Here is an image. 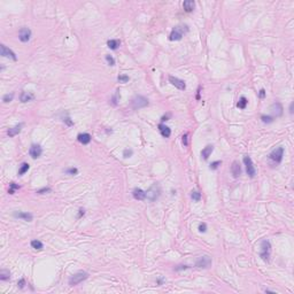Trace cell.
I'll return each instance as SVG.
<instances>
[{
    "label": "cell",
    "mask_w": 294,
    "mask_h": 294,
    "mask_svg": "<svg viewBox=\"0 0 294 294\" xmlns=\"http://www.w3.org/2000/svg\"><path fill=\"white\" fill-rule=\"evenodd\" d=\"M161 195V187L159 184H154L152 185L146 192V198L147 200H149L151 202L155 201L156 199H159V197Z\"/></svg>",
    "instance_id": "obj_1"
},
{
    "label": "cell",
    "mask_w": 294,
    "mask_h": 294,
    "mask_svg": "<svg viewBox=\"0 0 294 294\" xmlns=\"http://www.w3.org/2000/svg\"><path fill=\"white\" fill-rule=\"evenodd\" d=\"M270 254H271V245L269 240H263L261 242V252H260V256L261 259L265 262H269L270 260Z\"/></svg>",
    "instance_id": "obj_2"
},
{
    "label": "cell",
    "mask_w": 294,
    "mask_h": 294,
    "mask_svg": "<svg viewBox=\"0 0 294 294\" xmlns=\"http://www.w3.org/2000/svg\"><path fill=\"white\" fill-rule=\"evenodd\" d=\"M87 277H88V274H87V272H85V271H78V272L74 274V275L69 278V285L70 286L78 285V284L82 283L83 280L87 279Z\"/></svg>",
    "instance_id": "obj_3"
},
{
    "label": "cell",
    "mask_w": 294,
    "mask_h": 294,
    "mask_svg": "<svg viewBox=\"0 0 294 294\" xmlns=\"http://www.w3.org/2000/svg\"><path fill=\"white\" fill-rule=\"evenodd\" d=\"M148 106V99L143 97V95H136L135 98H132L131 100V107L133 109H139V108H144Z\"/></svg>",
    "instance_id": "obj_4"
},
{
    "label": "cell",
    "mask_w": 294,
    "mask_h": 294,
    "mask_svg": "<svg viewBox=\"0 0 294 294\" xmlns=\"http://www.w3.org/2000/svg\"><path fill=\"white\" fill-rule=\"evenodd\" d=\"M284 156V147H277L276 149H274L270 154H269V159L276 163H280Z\"/></svg>",
    "instance_id": "obj_5"
},
{
    "label": "cell",
    "mask_w": 294,
    "mask_h": 294,
    "mask_svg": "<svg viewBox=\"0 0 294 294\" xmlns=\"http://www.w3.org/2000/svg\"><path fill=\"white\" fill-rule=\"evenodd\" d=\"M185 31H187V30H184V26H175L173 29V31H171V34L169 36V40H181L183 38V35L185 34Z\"/></svg>",
    "instance_id": "obj_6"
},
{
    "label": "cell",
    "mask_w": 294,
    "mask_h": 294,
    "mask_svg": "<svg viewBox=\"0 0 294 294\" xmlns=\"http://www.w3.org/2000/svg\"><path fill=\"white\" fill-rule=\"evenodd\" d=\"M244 163H245V165H246V173H247V175H248L251 178L255 177V175H256V170H255V168H254V165H253L252 159L248 155L244 156Z\"/></svg>",
    "instance_id": "obj_7"
},
{
    "label": "cell",
    "mask_w": 294,
    "mask_h": 294,
    "mask_svg": "<svg viewBox=\"0 0 294 294\" xmlns=\"http://www.w3.org/2000/svg\"><path fill=\"white\" fill-rule=\"evenodd\" d=\"M211 263H213L211 257H210V256H208V255H203V256H200L199 259L197 260V262H195V267H197V268L207 269V268H209V267L211 265Z\"/></svg>",
    "instance_id": "obj_8"
},
{
    "label": "cell",
    "mask_w": 294,
    "mask_h": 294,
    "mask_svg": "<svg viewBox=\"0 0 294 294\" xmlns=\"http://www.w3.org/2000/svg\"><path fill=\"white\" fill-rule=\"evenodd\" d=\"M30 38H31V30L29 28H26V26L21 28L20 31H18V39L22 43H26V42L30 40Z\"/></svg>",
    "instance_id": "obj_9"
},
{
    "label": "cell",
    "mask_w": 294,
    "mask_h": 294,
    "mask_svg": "<svg viewBox=\"0 0 294 294\" xmlns=\"http://www.w3.org/2000/svg\"><path fill=\"white\" fill-rule=\"evenodd\" d=\"M0 54H1L2 56H5V58H10L12 60H14V61L18 60L15 53L13 52L12 50H9L8 47L5 46V45H1V46H0Z\"/></svg>",
    "instance_id": "obj_10"
},
{
    "label": "cell",
    "mask_w": 294,
    "mask_h": 294,
    "mask_svg": "<svg viewBox=\"0 0 294 294\" xmlns=\"http://www.w3.org/2000/svg\"><path fill=\"white\" fill-rule=\"evenodd\" d=\"M169 82L173 84L175 87H177L178 90H185L186 88V84H185V82L182 80V79H179V78L177 77H173V76H169Z\"/></svg>",
    "instance_id": "obj_11"
},
{
    "label": "cell",
    "mask_w": 294,
    "mask_h": 294,
    "mask_svg": "<svg viewBox=\"0 0 294 294\" xmlns=\"http://www.w3.org/2000/svg\"><path fill=\"white\" fill-rule=\"evenodd\" d=\"M42 153H43L42 147L39 146V145H36V144L31 145L30 149H29V154H30V156L32 159H38L39 156L42 155Z\"/></svg>",
    "instance_id": "obj_12"
},
{
    "label": "cell",
    "mask_w": 294,
    "mask_h": 294,
    "mask_svg": "<svg viewBox=\"0 0 294 294\" xmlns=\"http://www.w3.org/2000/svg\"><path fill=\"white\" fill-rule=\"evenodd\" d=\"M231 173L234 178H238L241 175V167L238 161H233V163L231 165Z\"/></svg>",
    "instance_id": "obj_13"
},
{
    "label": "cell",
    "mask_w": 294,
    "mask_h": 294,
    "mask_svg": "<svg viewBox=\"0 0 294 294\" xmlns=\"http://www.w3.org/2000/svg\"><path fill=\"white\" fill-rule=\"evenodd\" d=\"M14 216L16 217V218H22V219H24L26 222H31L32 219H34V216H32V214H30V213H23V211H15L14 213Z\"/></svg>",
    "instance_id": "obj_14"
},
{
    "label": "cell",
    "mask_w": 294,
    "mask_h": 294,
    "mask_svg": "<svg viewBox=\"0 0 294 294\" xmlns=\"http://www.w3.org/2000/svg\"><path fill=\"white\" fill-rule=\"evenodd\" d=\"M132 195H133V198H135L136 200L146 199V192H144L141 189H138V187L132 191Z\"/></svg>",
    "instance_id": "obj_15"
},
{
    "label": "cell",
    "mask_w": 294,
    "mask_h": 294,
    "mask_svg": "<svg viewBox=\"0 0 294 294\" xmlns=\"http://www.w3.org/2000/svg\"><path fill=\"white\" fill-rule=\"evenodd\" d=\"M91 136L88 135V133H79L77 136V140L80 143V144H83V145H87V144H90V141H91Z\"/></svg>",
    "instance_id": "obj_16"
},
{
    "label": "cell",
    "mask_w": 294,
    "mask_h": 294,
    "mask_svg": "<svg viewBox=\"0 0 294 294\" xmlns=\"http://www.w3.org/2000/svg\"><path fill=\"white\" fill-rule=\"evenodd\" d=\"M213 151H214V146L213 145H207V146L205 147L201 151V156L203 157V160H208V157L211 155Z\"/></svg>",
    "instance_id": "obj_17"
},
{
    "label": "cell",
    "mask_w": 294,
    "mask_h": 294,
    "mask_svg": "<svg viewBox=\"0 0 294 294\" xmlns=\"http://www.w3.org/2000/svg\"><path fill=\"white\" fill-rule=\"evenodd\" d=\"M159 130H160V133L162 135V137H165V138H169L170 137V135H171V130L169 127H167L165 124H160L159 125Z\"/></svg>",
    "instance_id": "obj_18"
},
{
    "label": "cell",
    "mask_w": 294,
    "mask_h": 294,
    "mask_svg": "<svg viewBox=\"0 0 294 294\" xmlns=\"http://www.w3.org/2000/svg\"><path fill=\"white\" fill-rule=\"evenodd\" d=\"M22 127H23V124L21 123V124L15 125L14 128H10V129H8V131H7V135H8L9 137H14V136H16V135H18V133L21 132Z\"/></svg>",
    "instance_id": "obj_19"
},
{
    "label": "cell",
    "mask_w": 294,
    "mask_h": 294,
    "mask_svg": "<svg viewBox=\"0 0 294 294\" xmlns=\"http://www.w3.org/2000/svg\"><path fill=\"white\" fill-rule=\"evenodd\" d=\"M183 7L185 9V12L190 13V12H192V10L194 9V7H195V2H194L193 0H186V1L183 2Z\"/></svg>",
    "instance_id": "obj_20"
},
{
    "label": "cell",
    "mask_w": 294,
    "mask_h": 294,
    "mask_svg": "<svg viewBox=\"0 0 294 294\" xmlns=\"http://www.w3.org/2000/svg\"><path fill=\"white\" fill-rule=\"evenodd\" d=\"M271 109H272V113L277 116H282L283 114V106L279 104V102H276L271 106Z\"/></svg>",
    "instance_id": "obj_21"
},
{
    "label": "cell",
    "mask_w": 294,
    "mask_h": 294,
    "mask_svg": "<svg viewBox=\"0 0 294 294\" xmlns=\"http://www.w3.org/2000/svg\"><path fill=\"white\" fill-rule=\"evenodd\" d=\"M121 45V42L118 39H110L107 42V46L110 48V50H117Z\"/></svg>",
    "instance_id": "obj_22"
},
{
    "label": "cell",
    "mask_w": 294,
    "mask_h": 294,
    "mask_svg": "<svg viewBox=\"0 0 294 294\" xmlns=\"http://www.w3.org/2000/svg\"><path fill=\"white\" fill-rule=\"evenodd\" d=\"M32 99H34V94H31V93H29V92H22L21 95H20L21 102H28V101H30V100H32Z\"/></svg>",
    "instance_id": "obj_23"
},
{
    "label": "cell",
    "mask_w": 294,
    "mask_h": 294,
    "mask_svg": "<svg viewBox=\"0 0 294 294\" xmlns=\"http://www.w3.org/2000/svg\"><path fill=\"white\" fill-rule=\"evenodd\" d=\"M9 279H10V272L6 269H2L0 271V280L6 282V280H9Z\"/></svg>",
    "instance_id": "obj_24"
},
{
    "label": "cell",
    "mask_w": 294,
    "mask_h": 294,
    "mask_svg": "<svg viewBox=\"0 0 294 294\" xmlns=\"http://www.w3.org/2000/svg\"><path fill=\"white\" fill-rule=\"evenodd\" d=\"M248 104V100L245 98V97H241L240 99H239V101H238V104H237V107L238 108H240V109H245L246 108V106Z\"/></svg>",
    "instance_id": "obj_25"
},
{
    "label": "cell",
    "mask_w": 294,
    "mask_h": 294,
    "mask_svg": "<svg viewBox=\"0 0 294 294\" xmlns=\"http://www.w3.org/2000/svg\"><path fill=\"white\" fill-rule=\"evenodd\" d=\"M29 168H30V165H29V163H22L21 165V167H20V169H18V176H22V175H24V173L29 170Z\"/></svg>",
    "instance_id": "obj_26"
},
{
    "label": "cell",
    "mask_w": 294,
    "mask_h": 294,
    "mask_svg": "<svg viewBox=\"0 0 294 294\" xmlns=\"http://www.w3.org/2000/svg\"><path fill=\"white\" fill-rule=\"evenodd\" d=\"M31 247L32 248H35V249H38V251H40V249H43V242L39 241V240H32L31 241Z\"/></svg>",
    "instance_id": "obj_27"
},
{
    "label": "cell",
    "mask_w": 294,
    "mask_h": 294,
    "mask_svg": "<svg viewBox=\"0 0 294 294\" xmlns=\"http://www.w3.org/2000/svg\"><path fill=\"white\" fill-rule=\"evenodd\" d=\"M191 198L194 201H200L201 200V193L198 192V191H192L191 192Z\"/></svg>",
    "instance_id": "obj_28"
},
{
    "label": "cell",
    "mask_w": 294,
    "mask_h": 294,
    "mask_svg": "<svg viewBox=\"0 0 294 294\" xmlns=\"http://www.w3.org/2000/svg\"><path fill=\"white\" fill-rule=\"evenodd\" d=\"M18 189H20V185H16L15 183H10V184H9L8 193L9 194H14V193H15V191L18 190Z\"/></svg>",
    "instance_id": "obj_29"
},
{
    "label": "cell",
    "mask_w": 294,
    "mask_h": 294,
    "mask_svg": "<svg viewBox=\"0 0 294 294\" xmlns=\"http://www.w3.org/2000/svg\"><path fill=\"white\" fill-rule=\"evenodd\" d=\"M13 98H14V93H10V94H5L2 97V101L5 102V104H7V102H10L12 100H13Z\"/></svg>",
    "instance_id": "obj_30"
},
{
    "label": "cell",
    "mask_w": 294,
    "mask_h": 294,
    "mask_svg": "<svg viewBox=\"0 0 294 294\" xmlns=\"http://www.w3.org/2000/svg\"><path fill=\"white\" fill-rule=\"evenodd\" d=\"M129 76H127V75H120L118 77H117V80L120 82V83H127V82H129Z\"/></svg>",
    "instance_id": "obj_31"
},
{
    "label": "cell",
    "mask_w": 294,
    "mask_h": 294,
    "mask_svg": "<svg viewBox=\"0 0 294 294\" xmlns=\"http://www.w3.org/2000/svg\"><path fill=\"white\" fill-rule=\"evenodd\" d=\"M261 120H262L263 123H271V122H274V118L271 116H265V115H262L261 116Z\"/></svg>",
    "instance_id": "obj_32"
},
{
    "label": "cell",
    "mask_w": 294,
    "mask_h": 294,
    "mask_svg": "<svg viewBox=\"0 0 294 294\" xmlns=\"http://www.w3.org/2000/svg\"><path fill=\"white\" fill-rule=\"evenodd\" d=\"M106 61L108 62L109 66H115V59L113 58L112 55H108V54H107V55H106Z\"/></svg>",
    "instance_id": "obj_33"
},
{
    "label": "cell",
    "mask_w": 294,
    "mask_h": 294,
    "mask_svg": "<svg viewBox=\"0 0 294 294\" xmlns=\"http://www.w3.org/2000/svg\"><path fill=\"white\" fill-rule=\"evenodd\" d=\"M222 165V161H215V162H213L211 165H210V169H213V170H216L217 168L219 167V165Z\"/></svg>",
    "instance_id": "obj_34"
},
{
    "label": "cell",
    "mask_w": 294,
    "mask_h": 294,
    "mask_svg": "<svg viewBox=\"0 0 294 294\" xmlns=\"http://www.w3.org/2000/svg\"><path fill=\"white\" fill-rule=\"evenodd\" d=\"M64 173H67V175H76L78 173V170L76 168H69V169H67Z\"/></svg>",
    "instance_id": "obj_35"
},
{
    "label": "cell",
    "mask_w": 294,
    "mask_h": 294,
    "mask_svg": "<svg viewBox=\"0 0 294 294\" xmlns=\"http://www.w3.org/2000/svg\"><path fill=\"white\" fill-rule=\"evenodd\" d=\"M199 231L200 232H202V233H205V232L207 231V225H206V223H201V224L199 225Z\"/></svg>",
    "instance_id": "obj_36"
},
{
    "label": "cell",
    "mask_w": 294,
    "mask_h": 294,
    "mask_svg": "<svg viewBox=\"0 0 294 294\" xmlns=\"http://www.w3.org/2000/svg\"><path fill=\"white\" fill-rule=\"evenodd\" d=\"M132 149H124V152H123V156L124 157H130V156L132 155Z\"/></svg>",
    "instance_id": "obj_37"
},
{
    "label": "cell",
    "mask_w": 294,
    "mask_h": 294,
    "mask_svg": "<svg viewBox=\"0 0 294 294\" xmlns=\"http://www.w3.org/2000/svg\"><path fill=\"white\" fill-rule=\"evenodd\" d=\"M24 285H26V280H24V279H20V280L18 282V286L20 287V288H23Z\"/></svg>",
    "instance_id": "obj_38"
},
{
    "label": "cell",
    "mask_w": 294,
    "mask_h": 294,
    "mask_svg": "<svg viewBox=\"0 0 294 294\" xmlns=\"http://www.w3.org/2000/svg\"><path fill=\"white\" fill-rule=\"evenodd\" d=\"M182 141H183V144H184L185 146H187V145H189V143H187V133H185V135L182 137Z\"/></svg>",
    "instance_id": "obj_39"
},
{
    "label": "cell",
    "mask_w": 294,
    "mask_h": 294,
    "mask_svg": "<svg viewBox=\"0 0 294 294\" xmlns=\"http://www.w3.org/2000/svg\"><path fill=\"white\" fill-rule=\"evenodd\" d=\"M50 191H51L50 187H44V189H42V190L37 191V193H38V194H43V193H45V192H50Z\"/></svg>",
    "instance_id": "obj_40"
},
{
    "label": "cell",
    "mask_w": 294,
    "mask_h": 294,
    "mask_svg": "<svg viewBox=\"0 0 294 294\" xmlns=\"http://www.w3.org/2000/svg\"><path fill=\"white\" fill-rule=\"evenodd\" d=\"M185 269H189V267L187 265H178V267L175 268V270L176 271H179V270H185Z\"/></svg>",
    "instance_id": "obj_41"
},
{
    "label": "cell",
    "mask_w": 294,
    "mask_h": 294,
    "mask_svg": "<svg viewBox=\"0 0 294 294\" xmlns=\"http://www.w3.org/2000/svg\"><path fill=\"white\" fill-rule=\"evenodd\" d=\"M170 116H171V115H170V114H167V115H165V116H163V117H162V118H161V121H162V122H165V121H168V118H169V117H170Z\"/></svg>",
    "instance_id": "obj_42"
},
{
    "label": "cell",
    "mask_w": 294,
    "mask_h": 294,
    "mask_svg": "<svg viewBox=\"0 0 294 294\" xmlns=\"http://www.w3.org/2000/svg\"><path fill=\"white\" fill-rule=\"evenodd\" d=\"M112 101H113V105H114V106L117 105V95H114V97H113Z\"/></svg>",
    "instance_id": "obj_43"
},
{
    "label": "cell",
    "mask_w": 294,
    "mask_h": 294,
    "mask_svg": "<svg viewBox=\"0 0 294 294\" xmlns=\"http://www.w3.org/2000/svg\"><path fill=\"white\" fill-rule=\"evenodd\" d=\"M63 121L66 122V123H67V124H68V125H72V124H74V123H72V122L70 121V118H69V117H66V118H64V120H63Z\"/></svg>",
    "instance_id": "obj_44"
},
{
    "label": "cell",
    "mask_w": 294,
    "mask_h": 294,
    "mask_svg": "<svg viewBox=\"0 0 294 294\" xmlns=\"http://www.w3.org/2000/svg\"><path fill=\"white\" fill-rule=\"evenodd\" d=\"M264 95H265V91L262 88V90L260 91V98H264Z\"/></svg>",
    "instance_id": "obj_45"
},
{
    "label": "cell",
    "mask_w": 294,
    "mask_h": 294,
    "mask_svg": "<svg viewBox=\"0 0 294 294\" xmlns=\"http://www.w3.org/2000/svg\"><path fill=\"white\" fill-rule=\"evenodd\" d=\"M293 102L291 104V106H290V114H293Z\"/></svg>",
    "instance_id": "obj_46"
}]
</instances>
